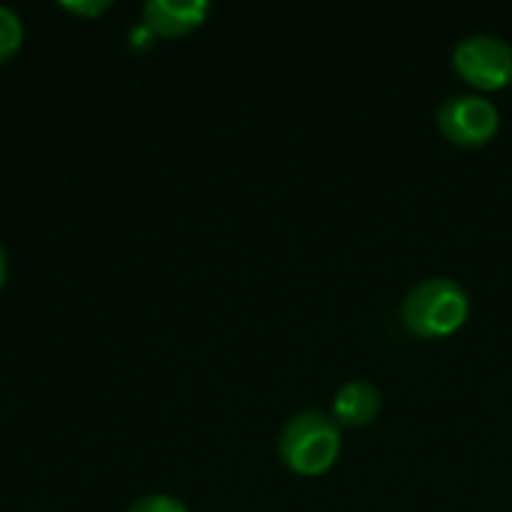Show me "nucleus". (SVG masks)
<instances>
[{"label": "nucleus", "mask_w": 512, "mask_h": 512, "mask_svg": "<svg viewBox=\"0 0 512 512\" xmlns=\"http://www.w3.org/2000/svg\"><path fill=\"white\" fill-rule=\"evenodd\" d=\"M471 312V297L459 279L432 276L417 282L402 300V321L414 336L441 339L456 333Z\"/></svg>", "instance_id": "f257e3e1"}, {"label": "nucleus", "mask_w": 512, "mask_h": 512, "mask_svg": "<svg viewBox=\"0 0 512 512\" xmlns=\"http://www.w3.org/2000/svg\"><path fill=\"white\" fill-rule=\"evenodd\" d=\"M342 450V426L333 420V414L306 408L297 411L282 435H279V456L282 462L303 477L324 474Z\"/></svg>", "instance_id": "f03ea898"}, {"label": "nucleus", "mask_w": 512, "mask_h": 512, "mask_svg": "<svg viewBox=\"0 0 512 512\" xmlns=\"http://www.w3.org/2000/svg\"><path fill=\"white\" fill-rule=\"evenodd\" d=\"M453 66L477 90H501L512 81V42L498 33H468L453 48Z\"/></svg>", "instance_id": "7ed1b4c3"}, {"label": "nucleus", "mask_w": 512, "mask_h": 512, "mask_svg": "<svg viewBox=\"0 0 512 512\" xmlns=\"http://www.w3.org/2000/svg\"><path fill=\"white\" fill-rule=\"evenodd\" d=\"M438 129L459 147H483L501 126V111L489 96L453 93L435 111Z\"/></svg>", "instance_id": "20e7f679"}, {"label": "nucleus", "mask_w": 512, "mask_h": 512, "mask_svg": "<svg viewBox=\"0 0 512 512\" xmlns=\"http://www.w3.org/2000/svg\"><path fill=\"white\" fill-rule=\"evenodd\" d=\"M207 12V0H147L141 9V27L150 36H183L201 27Z\"/></svg>", "instance_id": "39448f33"}, {"label": "nucleus", "mask_w": 512, "mask_h": 512, "mask_svg": "<svg viewBox=\"0 0 512 512\" xmlns=\"http://www.w3.org/2000/svg\"><path fill=\"white\" fill-rule=\"evenodd\" d=\"M381 411V390L366 381V378H354L348 384H342L333 396V420L339 426H366L378 417Z\"/></svg>", "instance_id": "423d86ee"}, {"label": "nucleus", "mask_w": 512, "mask_h": 512, "mask_svg": "<svg viewBox=\"0 0 512 512\" xmlns=\"http://www.w3.org/2000/svg\"><path fill=\"white\" fill-rule=\"evenodd\" d=\"M24 45V24L21 15L0 3V63L12 60Z\"/></svg>", "instance_id": "0eeeda50"}, {"label": "nucleus", "mask_w": 512, "mask_h": 512, "mask_svg": "<svg viewBox=\"0 0 512 512\" xmlns=\"http://www.w3.org/2000/svg\"><path fill=\"white\" fill-rule=\"evenodd\" d=\"M126 512H189L186 510V504L180 501V498H174V495H144V498H138L135 504H129V510Z\"/></svg>", "instance_id": "6e6552de"}, {"label": "nucleus", "mask_w": 512, "mask_h": 512, "mask_svg": "<svg viewBox=\"0 0 512 512\" xmlns=\"http://www.w3.org/2000/svg\"><path fill=\"white\" fill-rule=\"evenodd\" d=\"M108 6H111L108 0H96V3H69V0H60V9H66L72 15H90V18L102 15Z\"/></svg>", "instance_id": "1a4fd4ad"}, {"label": "nucleus", "mask_w": 512, "mask_h": 512, "mask_svg": "<svg viewBox=\"0 0 512 512\" xmlns=\"http://www.w3.org/2000/svg\"><path fill=\"white\" fill-rule=\"evenodd\" d=\"M3 282H6V252L0 246V288H3Z\"/></svg>", "instance_id": "9d476101"}]
</instances>
